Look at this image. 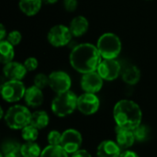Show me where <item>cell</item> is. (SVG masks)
<instances>
[{"label": "cell", "instance_id": "5b68a950", "mask_svg": "<svg viewBox=\"0 0 157 157\" xmlns=\"http://www.w3.org/2000/svg\"><path fill=\"white\" fill-rule=\"evenodd\" d=\"M31 114L27 107L22 105H15L10 107L4 119L6 124L12 130H22L30 124Z\"/></svg>", "mask_w": 157, "mask_h": 157}, {"label": "cell", "instance_id": "30bf717a", "mask_svg": "<svg viewBox=\"0 0 157 157\" xmlns=\"http://www.w3.org/2000/svg\"><path fill=\"white\" fill-rule=\"evenodd\" d=\"M82 135L81 133L75 130V129H69L64 131L62 133V139H61V146L68 153L73 155L76 151H78L82 145Z\"/></svg>", "mask_w": 157, "mask_h": 157}, {"label": "cell", "instance_id": "5bb4252c", "mask_svg": "<svg viewBox=\"0 0 157 157\" xmlns=\"http://www.w3.org/2000/svg\"><path fill=\"white\" fill-rule=\"evenodd\" d=\"M116 143L121 150H128L136 142L132 131L126 130L121 127L116 126Z\"/></svg>", "mask_w": 157, "mask_h": 157}, {"label": "cell", "instance_id": "8fae6325", "mask_svg": "<svg viewBox=\"0 0 157 157\" xmlns=\"http://www.w3.org/2000/svg\"><path fill=\"white\" fill-rule=\"evenodd\" d=\"M100 106L99 98L96 94L84 93L77 98V109L84 115L95 114Z\"/></svg>", "mask_w": 157, "mask_h": 157}, {"label": "cell", "instance_id": "4316f807", "mask_svg": "<svg viewBox=\"0 0 157 157\" xmlns=\"http://www.w3.org/2000/svg\"><path fill=\"white\" fill-rule=\"evenodd\" d=\"M6 40L9 43H11L14 47L17 46L22 40V34L19 30H17V29L11 30L10 32H8L6 36Z\"/></svg>", "mask_w": 157, "mask_h": 157}, {"label": "cell", "instance_id": "ffe728a7", "mask_svg": "<svg viewBox=\"0 0 157 157\" xmlns=\"http://www.w3.org/2000/svg\"><path fill=\"white\" fill-rule=\"evenodd\" d=\"M0 62L2 64H6L12 61H14L15 57V50L14 46L9 43L6 40L0 41Z\"/></svg>", "mask_w": 157, "mask_h": 157}, {"label": "cell", "instance_id": "83f0119b", "mask_svg": "<svg viewBox=\"0 0 157 157\" xmlns=\"http://www.w3.org/2000/svg\"><path fill=\"white\" fill-rule=\"evenodd\" d=\"M62 133L58 131H52L48 134V143L51 145H60Z\"/></svg>", "mask_w": 157, "mask_h": 157}, {"label": "cell", "instance_id": "6da1fadb", "mask_svg": "<svg viewBox=\"0 0 157 157\" xmlns=\"http://www.w3.org/2000/svg\"><path fill=\"white\" fill-rule=\"evenodd\" d=\"M102 60L96 45L88 42L77 44L69 55V62L73 69L79 74L95 72Z\"/></svg>", "mask_w": 157, "mask_h": 157}, {"label": "cell", "instance_id": "e0dca14e", "mask_svg": "<svg viewBox=\"0 0 157 157\" xmlns=\"http://www.w3.org/2000/svg\"><path fill=\"white\" fill-rule=\"evenodd\" d=\"M69 29L74 37H81L85 35L89 29L88 19L84 16H76L71 20Z\"/></svg>", "mask_w": 157, "mask_h": 157}, {"label": "cell", "instance_id": "1f68e13d", "mask_svg": "<svg viewBox=\"0 0 157 157\" xmlns=\"http://www.w3.org/2000/svg\"><path fill=\"white\" fill-rule=\"evenodd\" d=\"M72 157H92L91 155L84 149H79L78 151H76L75 153H74L72 155Z\"/></svg>", "mask_w": 157, "mask_h": 157}, {"label": "cell", "instance_id": "d6a6232c", "mask_svg": "<svg viewBox=\"0 0 157 157\" xmlns=\"http://www.w3.org/2000/svg\"><path fill=\"white\" fill-rule=\"evenodd\" d=\"M1 157H22L20 151H11L6 153H2Z\"/></svg>", "mask_w": 157, "mask_h": 157}, {"label": "cell", "instance_id": "cb8c5ba5", "mask_svg": "<svg viewBox=\"0 0 157 157\" xmlns=\"http://www.w3.org/2000/svg\"><path fill=\"white\" fill-rule=\"evenodd\" d=\"M22 138L26 142H35L39 136V130L31 124H29L22 129Z\"/></svg>", "mask_w": 157, "mask_h": 157}, {"label": "cell", "instance_id": "277c9868", "mask_svg": "<svg viewBox=\"0 0 157 157\" xmlns=\"http://www.w3.org/2000/svg\"><path fill=\"white\" fill-rule=\"evenodd\" d=\"M78 97L71 90L57 94L52 102V110L57 117H66L77 109Z\"/></svg>", "mask_w": 157, "mask_h": 157}, {"label": "cell", "instance_id": "ba28073f", "mask_svg": "<svg viewBox=\"0 0 157 157\" xmlns=\"http://www.w3.org/2000/svg\"><path fill=\"white\" fill-rule=\"evenodd\" d=\"M97 72L104 81H114L121 74V65L117 59H102Z\"/></svg>", "mask_w": 157, "mask_h": 157}, {"label": "cell", "instance_id": "d4e9b609", "mask_svg": "<svg viewBox=\"0 0 157 157\" xmlns=\"http://www.w3.org/2000/svg\"><path fill=\"white\" fill-rule=\"evenodd\" d=\"M133 135L135 137L136 142H144L149 136V129L145 125H139L133 131Z\"/></svg>", "mask_w": 157, "mask_h": 157}, {"label": "cell", "instance_id": "7a4b0ae2", "mask_svg": "<svg viewBox=\"0 0 157 157\" xmlns=\"http://www.w3.org/2000/svg\"><path fill=\"white\" fill-rule=\"evenodd\" d=\"M113 117L117 126L133 131L141 125L143 112L140 106L134 101L121 99L114 106Z\"/></svg>", "mask_w": 157, "mask_h": 157}, {"label": "cell", "instance_id": "d590c367", "mask_svg": "<svg viewBox=\"0 0 157 157\" xmlns=\"http://www.w3.org/2000/svg\"><path fill=\"white\" fill-rule=\"evenodd\" d=\"M42 1L44 4H47V5H53L58 2V0H42Z\"/></svg>", "mask_w": 157, "mask_h": 157}, {"label": "cell", "instance_id": "44dd1931", "mask_svg": "<svg viewBox=\"0 0 157 157\" xmlns=\"http://www.w3.org/2000/svg\"><path fill=\"white\" fill-rule=\"evenodd\" d=\"M49 115L46 111L43 110H37L31 114L30 124L36 127L38 130H42L49 124Z\"/></svg>", "mask_w": 157, "mask_h": 157}, {"label": "cell", "instance_id": "f1b7e54d", "mask_svg": "<svg viewBox=\"0 0 157 157\" xmlns=\"http://www.w3.org/2000/svg\"><path fill=\"white\" fill-rule=\"evenodd\" d=\"M23 63H24L28 72H33L39 66V62H38L37 58H35V57H28L24 61Z\"/></svg>", "mask_w": 157, "mask_h": 157}, {"label": "cell", "instance_id": "3957f363", "mask_svg": "<svg viewBox=\"0 0 157 157\" xmlns=\"http://www.w3.org/2000/svg\"><path fill=\"white\" fill-rule=\"evenodd\" d=\"M102 59H117L122 50L120 37L112 32L103 33L96 44Z\"/></svg>", "mask_w": 157, "mask_h": 157}, {"label": "cell", "instance_id": "7402d4cb", "mask_svg": "<svg viewBox=\"0 0 157 157\" xmlns=\"http://www.w3.org/2000/svg\"><path fill=\"white\" fill-rule=\"evenodd\" d=\"M41 152L42 150L35 142H26L20 148L22 157H40Z\"/></svg>", "mask_w": 157, "mask_h": 157}, {"label": "cell", "instance_id": "7c38bea8", "mask_svg": "<svg viewBox=\"0 0 157 157\" xmlns=\"http://www.w3.org/2000/svg\"><path fill=\"white\" fill-rule=\"evenodd\" d=\"M103 81L104 80L99 74L95 71L82 75L80 84L84 92L97 94L103 87Z\"/></svg>", "mask_w": 157, "mask_h": 157}, {"label": "cell", "instance_id": "4fadbf2b", "mask_svg": "<svg viewBox=\"0 0 157 157\" xmlns=\"http://www.w3.org/2000/svg\"><path fill=\"white\" fill-rule=\"evenodd\" d=\"M27 69L24 63L12 61L4 65L3 73L7 80H18L21 81L27 75Z\"/></svg>", "mask_w": 157, "mask_h": 157}, {"label": "cell", "instance_id": "ac0fdd59", "mask_svg": "<svg viewBox=\"0 0 157 157\" xmlns=\"http://www.w3.org/2000/svg\"><path fill=\"white\" fill-rule=\"evenodd\" d=\"M42 4V0H19L18 7L27 17H33L40 12Z\"/></svg>", "mask_w": 157, "mask_h": 157}, {"label": "cell", "instance_id": "603a6c76", "mask_svg": "<svg viewBox=\"0 0 157 157\" xmlns=\"http://www.w3.org/2000/svg\"><path fill=\"white\" fill-rule=\"evenodd\" d=\"M68 155L61 145L49 144L42 150L40 157H68Z\"/></svg>", "mask_w": 157, "mask_h": 157}, {"label": "cell", "instance_id": "836d02e7", "mask_svg": "<svg viewBox=\"0 0 157 157\" xmlns=\"http://www.w3.org/2000/svg\"><path fill=\"white\" fill-rule=\"evenodd\" d=\"M119 157H139V155L133 152V151H130V150H124L121 152V155Z\"/></svg>", "mask_w": 157, "mask_h": 157}, {"label": "cell", "instance_id": "f546056e", "mask_svg": "<svg viewBox=\"0 0 157 157\" xmlns=\"http://www.w3.org/2000/svg\"><path fill=\"white\" fill-rule=\"evenodd\" d=\"M21 145L17 142H7L4 144L2 148V153L11 152V151H20Z\"/></svg>", "mask_w": 157, "mask_h": 157}, {"label": "cell", "instance_id": "52a82bcc", "mask_svg": "<svg viewBox=\"0 0 157 157\" xmlns=\"http://www.w3.org/2000/svg\"><path fill=\"white\" fill-rule=\"evenodd\" d=\"M26 89L22 81L7 80L1 86V95L5 101L14 103L24 98Z\"/></svg>", "mask_w": 157, "mask_h": 157}, {"label": "cell", "instance_id": "8d00e7d4", "mask_svg": "<svg viewBox=\"0 0 157 157\" xmlns=\"http://www.w3.org/2000/svg\"><path fill=\"white\" fill-rule=\"evenodd\" d=\"M148 1H151V0H148Z\"/></svg>", "mask_w": 157, "mask_h": 157}, {"label": "cell", "instance_id": "2e32d148", "mask_svg": "<svg viewBox=\"0 0 157 157\" xmlns=\"http://www.w3.org/2000/svg\"><path fill=\"white\" fill-rule=\"evenodd\" d=\"M24 99L27 105L29 107L36 108L40 106L43 103V99H44L42 89L35 86L34 85L28 87L25 92Z\"/></svg>", "mask_w": 157, "mask_h": 157}, {"label": "cell", "instance_id": "4dcf8cb0", "mask_svg": "<svg viewBox=\"0 0 157 157\" xmlns=\"http://www.w3.org/2000/svg\"><path fill=\"white\" fill-rule=\"evenodd\" d=\"M63 8L67 12H74L76 10L78 6V1L77 0H63Z\"/></svg>", "mask_w": 157, "mask_h": 157}, {"label": "cell", "instance_id": "d6986e66", "mask_svg": "<svg viewBox=\"0 0 157 157\" xmlns=\"http://www.w3.org/2000/svg\"><path fill=\"white\" fill-rule=\"evenodd\" d=\"M121 78L128 85H136L141 79V70L136 65H130L121 72Z\"/></svg>", "mask_w": 157, "mask_h": 157}, {"label": "cell", "instance_id": "8992f818", "mask_svg": "<svg viewBox=\"0 0 157 157\" xmlns=\"http://www.w3.org/2000/svg\"><path fill=\"white\" fill-rule=\"evenodd\" d=\"M73 34L69 29L63 24L54 25L47 33L48 42L55 48H62L70 43L73 38Z\"/></svg>", "mask_w": 157, "mask_h": 157}, {"label": "cell", "instance_id": "e575fe53", "mask_svg": "<svg viewBox=\"0 0 157 157\" xmlns=\"http://www.w3.org/2000/svg\"><path fill=\"white\" fill-rule=\"evenodd\" d=\"M6 37V27L4 26V24H1L0 25V41L1 40H4Z\"/></svg>", "mask_w": 157, "mask_h": 157}, {"label": "cell", "instance_id": "9c48e42d", "mask_svg": "<svg viewBox=\"0 0 157 157\" xmlns=\"http://www.w3.org/2000/svg\"><path fill=\"white\" fill-rule=\"evenodd\" d=\"M72 79L70 75L63 71H53L49 75V86L56 94L64 93L70 90Z\"/></svg>", "mask_w": 157, "mask_h": 157}, {"label": "cell", "instance_id": "484cf974", "mask_svg": "<svg viewBox=\"0 0 157 157\" xmlns=\"http://www.w3.org/2000/svg\"><path fill=\"white\" fill-rule=\"evenodd\" d=\"M33 85L40 89H43L46 86H49V75H47L43 73L37 74L34 76Z\"/></svg>", "mask_w": 157, "mask_h": 157}, {"label": "cell", "instance_id": "9a60e30c", "mask_svg": "<svg viewBox=\"0 0 157 157\" xmlns=\"http://www.w3.org/2000/svg\"><path fill=\"white\" fill-rule=\"evenodd\" d=\"M121 149L116 142L106 140L98 146V157H119L121 154Z\"/></svg>", "mask_w": 157, "mask_h": 157}]
</instances>
